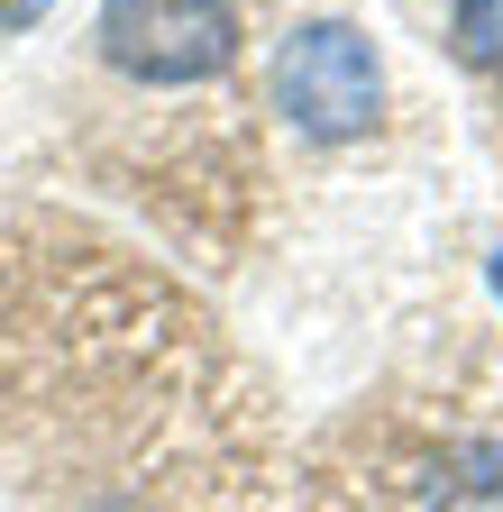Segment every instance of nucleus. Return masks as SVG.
Segmentation results:
<instances>
[{
  "label": "nucleus",
  "mask_w": 503,
  "mask_h": 512,
  "mask_svg": "<svg viewBox=\"0 0 503 512\" xmlns=\"http://www.w3.org/2000/svg\"><path fill=\"white\" fill-rule=\"evenodd\" d=\"M275 92H284L302 138H357L385 110V64H375V46L348 19H321V28H293V46L275 64Z\"/></svg>",
  "instance_id": "1"
},
{
  "label": "nucleus",
  "mask_w": 503,
  "mask_h": 512,
  "mask_svg": "<svg viewBox=\"0 0 503 512\" xmlns=\"http://www.w3.org/2000/svg\"><path fill=\"white\" fill-rule=\"evenodd\" d=\"M238 46L229 0H101V55L147 83H202Z\"/></svg>",
  "instance_id": "2"
},
{
  "label": "nucleus",
  "mask_w": 503,
  "mask_h": 512,
  "mask_svg": "<svg viewBox=\"0 0 503 512\" xmlns=\"http://www.w3.org/2000/svg\"><path fill=\"white\" fill-rule=\"evenodd\" d=\"M458 46L476 64H503V0H458Z\"/></svg>",
  "instance_id": "3"
},
{
  "label": "nucleus",
  "mask_w": 503,
  "mask_h": 512,
  "mask_svg": "<svg viewBox=\"0 0 503 512\" xmlns=\"http://www.w3.org/2000/svg\"><path fill=\"white\" fill-rule=\"evenodd\" d=\"M494 293H503V256H494Z\"/></svg>",
  "instance_id": "4"
}]
</instances>
